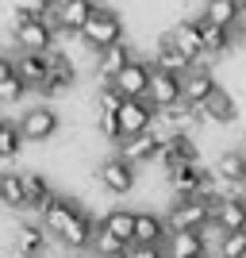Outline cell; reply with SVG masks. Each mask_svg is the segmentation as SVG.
I'll return each instance as SVG.
<instances>
[{"label": "cell", "instance_id": "obj_33", "mask_svg": "<svg viewBox=\"0 0 246 258\" xmlns=\"http://www.w3.org/2000/svg\"><path fill=\"white\" fill-rule=\"evenodd\" d=\"M219 258H246V231H227L215 247Z\"/></svg>", "mask_w": 246, "mask_h": 258}, {"label": "cell", "instance_id": "obj_16", "mask_svg": "<svg viewBox=\"0 0 246 258\" xmlns=\"http://www.w3.org/2000/svg\"><path fill=\"white\" fill-rule=\"evenodd\" d=\"M161 170H177V166H189V162H200L193 135H166V147H161Z\"/></svg>", "mask_w": 246, "mask_h": 258}, {"label": "cell", "instance_id": "obj_41", "mask_svg": "<svg viewBox=\"0 0 246 258\" xmlns=\"http://www.w3.org/2000/svg\"><path fill=\"white\" fill-rule=\"evenodd\" d=\"M238 143H242V151H246V131H242V139H238Z\"/></svg>", "mask_w": 246, "mask_h": 258}, {"label": "cell", "instance_id": "obj_8", "mask_svg": "<svg viewBox=\"0 0 246 258\" xmlns=\"http://www.w3.org/2000/svg\"><path fill=\"white\" fill-rule=\"evenodd\" d=\"M116 116H119V135L131 139V135L154 131V123H158V108L150 104V100H123V108H119Z\"/></svg>", "mask_w": 246, "mask_h": 258}, {"label": "cell", "instance_id": "obj_5", "mask_svg": "<svg viewBox=\"0 0 246 258\" xmlns=\"http://www.w3.org/2000/svg\"><path fill=\"white\" fill-rule=\"evenodd\" d=\"M97 181L104 193L112 197H127L135 185H139V166H131L123 154H112V158L100 162V170H97Z\"/></svg>", "mask_w": 246, "mask_h": 258}, {"label": "cell", "instance_id": "obj_42", "mask_svg": "<svg viewBox=\"0 0 246 258\" xmlns=\"http://www.w3.org/2000/svg\"><path fill=\"white\" fill-rule=\"evenodd\" d=\"M4 123H8V119H0V131H4Z\"/></svg>", "mask_w": 246, "mask_h": 258}, {"label": "cell", "instance_id": "obj_43", "mask_svg": "<svg viewBox=\"0 0 246 258\" xmlns=\"http://www.w3.org/2000/svg\"><path fill=\"white\" fill-rule=\"evenodd\" d=\"M238 4H242V8H246V0H238Z\"/></svg>", "mask_w": 246, "mask_h": 258}, {"label": "cell", "instance_id": "obj_21", "mask_svg": "<svg viewBox=\"0 0 246 258\" xmlns=\"http://www.w3.org/2000/svg\"><path fill=\"white\" fill-rule=\"evenodd\" d=\"M215 177H219V185H231V189H242L246 185V151L242 147H235V151H223L219 158H215Z\"/></svg>", "mask_w": 246, "mask_h": 258}, {"label": "cell", "instance_id": "obj_7", "mask_svg": "<svg viewBox=\"0 0 246 258\" xmlns=\"http://www.w3.org/2000/svg\"><path fill=\"white\" fill-rule=\"evenodd\" d=\"M58 127H62V116L54 112L50 104H31L27 112L20 116V131L27 143H46L58 135Z\"/></svg>", "mask_w": 246, "mask_h": 258}, {"label": "cell", "instance_id": "obj_17", "mask_svg": "<svg viewBox=\"0 0 246 258\" xmlns=\"http://www.w3.org/2000/svg\"><path fill=\"white\" fill-rule=\"evenodd\" d=\"M166 243H170L166 216H154V212L135 216V247H166Z\"/></svg>", "mask_w": 246, "mask_h": 258}, {"label": "cell", "instance_id": "obj_3", "mask_svg": "<svg viewBox=\"0 0 246 258\" xmlns=\"http://www.w3.org/2000/svg\"><path fill=\"white\" fill-rule=\"evenodd\" d=\"M212 220H215V197H173L170 212H166L170 235H177V231H204Z\"/></svg>", "mask_w": 246, "mask_h": 258}, {"label": "cell", "instance_id": "obj_23", "mask_svg": "<svg viewBox=\"0 0 246 258\" xmlns=\"http://www.w3.org/2000/svg\"><path fill=\"white\" fill-rule=\"evenodd\" d=\"M23 181H27V208L43 216V208L58 197V189H54L50 177H46V173H39V170H23Z\"/></svg>", "mask_w": 246, "mask_h": 258}, {"label": "cell", "instance_id": "obj_14", "mask_svg": "<svg viewBox=\"0 0 246 258\" xmlns=\"http://www.w3.org/2000/svg\"><path fill=\"white\" fill-rule=\"evenodd\" d=\"M166 39H170V43L177 46V50H181L193 66H200V58H204V39H200V23H196V20H177L170 31H166Z\"/></svg>", "mask_w": 246, "mask_h": 258}, {"label": "cell", "instance_id": "obj_44", "mask_svg": "<svg viewBox=\"0 0 246 258\" xmlns=\"http://www.w3.org/2000/svg\"><path fill=\"white\" fill-rule=\"evenodd\" d=\"M242 231H246V227H242Z\"/></svg>", "mask_w": 246, "mask_h": 258}, {"label": "cell", "instance_id": "obj_6", "mask_svg": "<svg viewBox=\"0 0 246 258\" xmlns=\"http://www.w3.org/2000/svg\"><path fill=\"white\" fill-rule=\"evenodd\" d=\"M97 8H100L97 0H65V4H58V8L50 4L46 20L54 23V31H58V35H81Z\"/></svg>", "mask_w": 246, "mask_h": 258}, {"label": "cell", "instance_id": "obj_19", "mask_svg": "<svg viewBox=\"0 0 246 258\" xmlns=\"http://www.w3.org/2000/svg\"><path fill=\"white\" fill-rule=\"evenodd\" d=\"M12 62H16V74H20V81L31 93H43L46 85V54H27V50H16L12 54Z\"/></svg>", "mask_w": 246, "mask_h": 258}, {"label": "cell", "instance_id": "obj_32", "mask_svg": "<svg viewBox=\"0 0 246 258\" xmlns=\"http://www.w3.org/2000/svg\"><path fill=\"white\" fill-rule=\"evenodd\" d=\"M27 147V139H23L20 123H4V131H0V162H12L20 158V151Z\"/></svg>", "mask_w": 246, "mask_h": 258}, {"label": "cell", "instance_id": "obj_39", "mask_svg": "<svg viewBox=\"0 0 246 258\" xmlns=\"http://www.w3.org/2000/svg\"><path fill=\"white\" fill-rule=\"evenodd\" d=\"M238 201H242V205H246V185H242V189H238Z\"/></svg>", "mask_w": 246, "mask_h": 258}, {"label": "cell", "instance_id": "obj_13", "mask_svg": "<svg viewBox=\"0 0 246 258\" xmlns=\"http://www.w3.org/2000/svg\"><path fill=\"white\" fill-rule=\"evenodd\" d=\"M150 104L166 112V108L181 104V74H173V70H158L154 66V77H150Z\"/></svg>", "mask_w": 246, "mask_h": 258}, {"label": "cell", "instance_id": "obj_10", "mask_svg": "<svg viewBox=\"0 0 246 258\" xmlns=\"http://www.w3.org/2000/svg\"><path fill=\"white\" fill-rule=\"evenodd\" d=\"M77 81V66L65 50H50L46 54V85H43V97H62L65 89H73Z\"/></svg>", "mask_w": 246, "mask_h": 258}, {"label": "cell", "instance_id": "obj_15", "mask_svg": "<svg viewBox=\"0 0 246 258\" xmlns=\"http://www.w3.org/2000/svg\"><path fill=\"white\" fill-rule=\"evenodd\" d=\"M50 243H54V239H50V231H46L43 224H31V220L16 224V231H12V247H16V250H23V254H31V258H43Z\"/></svg>", "mask_w": 246, "mask_h": 258}, {"label": "cell", "instance_id": "obj_30", "mask_svg": "<svg viewBox=\"0 0 246 258\" xmlns=\"http://www.w3.org/2000/svg\"><path fill=\"white\" fill-rule=\"evenodd\" d=\"M166 250L177 258H200V254H208V243H204L200 231H177V235H170Z\"/></svg>", "mask_w": 246, "mask_h": 258}, {"label": "cell", "instance_id": "obj_4", "mask_svg": "<svg viewBox=\"0 0 246 258\" xmlns=\"http://www.w3.org/2000/svg\"><path fill=\"white\" fill-rule=\"evenodd\" d=\"M77 39H81L85 50H93V54H100V50H108V46L123 43V16H119L116 8H104V4H100Z\"/></svg>", "mask_w": 246, "mask_h": 258}, {"label": "cell", "instance_id": "obj_1", "mask_svg": "<svg viewBox=\"0 0 246 258\" xmlns=\"http://www.w3.org/2000/svg\"><path fill=\"white\" fill-rule=\"evenodd\" d=\"M39 224L50 231L54 243H62V250H73V254H89L93 235H97V224H93V216L85 212V205L73 201V197H62V193L43 208Z\"/></svg>", "mask_w": 246, "mask_h": 258}, {"label": "cell", "instance_id": "obj_36", "mask_svg": "<svg viewBox=\"0 0 246 258\" xmlns=\"http://www.w3.org/2000/svg\"><path fill=\"white\" fill-rule=\"evenodd\" d=\"M127 258H166V247H131Z\"/></svg>", "mask_w": 246, "mask_h": 258}, {"label": "cell", "instance_id": "obj_12", "mask_svg": "<svg viewBox=\"0 0 246 258\" xmlns=\"http://www.w3.org/2000/svg\"><path fill=\"white\" fill-rule=\"evenodd\" d=\"M150 77H154V66L142 62V58H135V62H131L112 85L123 93V100H146L150 97Z\"/></svg>", "mask_w": 246, "mask_h": 258}, {"label": "cell", "instance_id": "obj_27", "mask_svg": "<svg viewBox=\"0 0 246 258\" xmlns=\"http://www.w3.org/2000/svg\"><path fill=\"white\" fill-rule=\"evenodd\" d=\"M135 208H112V212H104L97 220L100 227H108V231H112V235H119V239H127L131 247H135Z\"/></svg>", "mask_w": 246, "mask_h": 258}, {"label": "cell", "instance_id": "obj_2", "mask_svg": "<svg viewBox=\"0 0 246 258\" xmlns=\"http://www.w3.org/2000/svg\"><path fill=\"white\" fill-rule=\"evenodd\" d=\"M54 23L46 16H35V12H23L16 8V20H12V43L16 50H27V54H50L54 50Z\"/></svg>", "mask_w": 246, "mask_h": 258}, {"label": "cell", "instance_id": "obj_9", "mask_svg": "<svg viewBox=\"0 0 246 258\" xmlns=\"http://www.w3.org/2000/svg\"><path fill=\"white\" fill-rule=\"evenodd\" d=\"M219 89V81H215V74L208 70V66H193V70H185L181 74V100L193 108H204L208 100H212V93Z\"/></svg>", "mask_w": 246, "mask_h": 258}, {"label": "cell", "instance_id": "obj_31", "mask_svg": "<svg viewBox=\"0 0 246 258\" xmlns=\"http://www.w3.org/2000/svg\"><path fill=\"white\" fill-rule=\"evenodd\" d=\"M154 66H158V70H173V74H185V70H193V62H189V58H185V54L177 50V46H173L166 35L158 39V50H154Z\"/></svg>", "mask_w": 246, "mask_h": 258}, {"label": "cell", "instance_id": "obj_28", "mask_svg": "<svg viewBox=\"0 0 246 258\" xmlns=\"http://www.w3.org/2000/svg\"><path fill=\"white\" fill-rule=\"evenodd\" d=\"M127 250H131L127 239L112 235L108 227L97 224V235H93V247H89V254H93V258H127Z\"/></svg>", "mask_w": 246, "mask_h": 258}, {"label": "cell", "instance_id": "obj_18", "mask_svg": "<svg viewBox=\"0 0 246 258\" xmlns=\"http://www.w3.org/2000/svg\"><path fill=\"white\" fill-rule=\"evenodd\" d=\"M131 62H135V50H131L127 43H116V46H108V50H100L97 54V77H100V85H104V81H116Z\"/></svg>", "mask_w": 246, "mask_h": 258}, {"label": "cell", "instance_id": "obj_34", "mask_svg": "<svg viewBox=\"0 0 246 258\" xmlns=\"http://www.w3.org/2000/svg\"><path fill=\"white\" fill-rule=\"evenodd\" d=\"M123 108V93H119L112 81H104V85L97 89V112H119Z\"/></svg>", "mask_w": 246, "mask_h": 258}, {"label": "cell", "instance_id": "obj_38", "mask_svg": "<svg viewBox=\"0 0 246 258\" xmlns=\"http://www.w3.org/2000/svg\"><path fill=\"white\" fill-rule=\"evenodd\" d=\"M8 258H31V254H23V250H16V247H12V250H8Z\"/></svg>", "mask_w": 246, "mask_h": 258}, {"label": "cell", "instance_id": "obj_24", "mask_svg": "<svg viewBox=\"0 0 246 258\" xmlns=\"http://www.w3.org/2000/svg\"><path fill=\"white\" fill-rule=\"evenodd\" d=\"M215 224L223 231H242L246 227V205L238 201V193H223L215 201Z\"/></svg>", "mask_w": 246, "mask_h": 258}, {"label": "cell", "instance_id": "obj_29", "mask_svg": "<svg viewBox=\"0 0 246 258\" xmlns=\"http://www.w3.org/2000/svg\"><path fill=\"white\" fill-rule=\"evenodd\" d=\"M196 23H200L204 54H212V58H219V54H227L231 46H235V31H227V27H215V23H208V20H196Z\"/></svg>", "mask_w": 246, "mask_h": 258}, {"label": "cell", "instance_id": "obj_25", "mask_svg": "<svg viewBox=\"0 0 246 258\" xmlns=\"http://www.w3.org/2000/svg\"><path fill=\"white\" fill-rule=\"evenodd\" d=\"M27 93H31V89L20 81V74H16V62H12L8 54H0V104H20Z\"/></svg>", "mask_w": 246, "mask_h": 258}, {"label": "cell", "instance_id": "obj_20", "mask_svg": "<svg viewBox=\"0 0 246 258\" xmlns=\"http://www.w3.org/2000/svg\"><path fill=\"white\" fill-rule=\"evenodd\" d=\"M0 208H8V212H31V208H27L23 170H4L0 173Z\"/></svg>", "mask_w": 246, "mask_h": 258}, {"label": "cell", "instance_id": "obj_35", "mask_svg": "<svg viewBox=\"0 0 246 258\" xmlns=\"http://www.w3.org/2000/svg\"><path fill=\"white\" fill-rule=\"evenodd\" d=\"M97 131L104 135L108 143H123V135H119V116H116V112H97Z\"/></svg>", "mask_w": 246, "mask_h": 258}, {"label": "cell", "instance_id": "obj_26", "mask_svg": "<svg viewBox=\"0 0 246 258\" xmlns=\"http://www.w3.org/2000/svg\"><path fill=\"white\" fill-rule=\"evenodd\" d=\"M238 16H242V4H238V0H204V16H200V20L215 23V27H227V31H235Z\"/></svg>", "mask_w": 246, "mask_h": 258}, {"label": "cell", "instance_id": "obj_22", "mask_svg": "<svg viewBox=\"0 0 246 258\" xmlns=\"http://www.w3.org/2000/svg\"><path fill=\"white\" fill-rule=\"evenodd\" d=\"M200 112H204V123H219V127H227V123L238 119V104H235V97H231L223 85L212 93V100H208Z\"/></svg>", "mask_w": 246, "mask_h": 258}, {"label": "cell", "instance_id": "obj_40", "mask_svg": "<svg viewBox=\"0 0 246 258\" xmlns=\"http://www.w3.org/2000/svg\"><path fill=\"white\" fill-rule=\"evenodd\" d=\"M200 258H219V254H212V250H208V254H200Z\"/></svg>", "mask_w": 246, "mask_h": 258}, {"label": "cell", "instance_id": "obj_37", "mask_svg": "<svg viewBox=\"0 0 246 258\" xmlns=\"http://www.w3.org/2000/svg\"><path fill=\"white\" fill-rule=\"evenodd\" d=\"M235 35H238V39H246V8H242V16H238V23H235Z\"/></svg>", "mask_w": 246, "mask_h": 258}, {"label": "cell", "instance_id": "obj_11", "mask_svg": "<svg viewBox=\"0 0 246 258\" xmlns=\"http://www.w3.org/2000/svg\"><path fill=\"white\" fill-rule=\"evenodd\" d=\"M161 147H166V135H161V131H142V135H131V139L119 143V154H123L131 166H146V162L161 158Z\"/></svg>", "mask_w": 246, "mask_h": 258}]
</instances>
